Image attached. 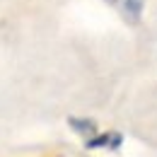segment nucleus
Returning <instances> with one entry per match:
<instances>
[{
	"mask_svg": "<svg viewBox=\"0 0 157 157\" xmlns=\"http://www.w3.org/2000/svg\"><path fill=\"white\" fill-rule=\"evenodd\" d=\"M123 143L121 133H101V136H92L87 140V150H97V147H109V150H118Z\"/></svg>",
	"mask_w": 157,
	"mask_h": 157,
	"instance_id": "nucleus-1",
	"label": "nucleus"
},
{
	"mask_svg": "<svg viewBox=\"0 0 157 157\" xmlns=\"http://www.w3.org/2000/svg\"><path fill=\"white\" fill-rule=\"evenodd\" d=\"M68 126H70L75 133H80V136H94V133H97V123H94L92 118H75V116H70L68 118Z\"/></svg>",
	"mask_w": 157,
	"mask_h": 157,
	"instance_id": "nucleus-2",
	"label": "nucleus"
},
{
	"mask_svg": "<svg viewBox=\"0 0 157 157\" xmlns=\"http://www.w3.org/2000/svg\"><path fill=\"white\" fill-rule=\"evenodd\" d=\"M123 7H126V15L136 22L138 17H140V10H143V0H126Z\"/></svg>",
	"mask_w": 157,
	"mask_h": 157,
	"instance_id": "nucleus-3",
	"label": "nucleus"
}]
</instances>
